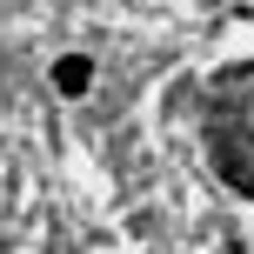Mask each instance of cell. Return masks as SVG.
<instances>
[{
  "label": "cell",
  "mask_w": 254,
  "mask_h": 254,
  "mask_svg": "<svg viewBox=\"0 0 254 254\" xmlns=\"http://www.w3.org/2000/svg\"><path fill=\"white\" fill-rule=\"evenodd\" d=\"M214 167L228 188L254 194V127H214Z\"/></svg>",
  "instance_id": "6da1fadb"
},
{
  "label": "cell",
  "mask_w": 254,
  "mask_h": 254,
  "mask_svg": "<svg viewBox=\"0 0 254 254\" xmlns=\"http://www.w3.org/2000/svg\"><path fill=\"white\" fill-rule=\"evenodd\" d=\"M87 87H94V61L87 54H61V61H54V94L74 101V94H87Z\"/></svg>",
  "instance_id": "7a4b0ae2"
}]
</instances>
